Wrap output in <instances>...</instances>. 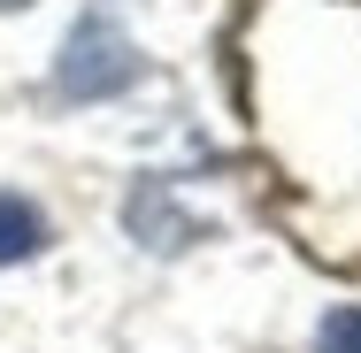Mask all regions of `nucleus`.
<instances>
[{"label": "nucleus", "instance_id": "f257e3e1", "mask_svg": "<svg viewBox=\"0 0 361 353\" xmlns=\"http://www.w3.org/2000/svg\"><path fill=\"white\" fill-rule=\"evenodd\" d=\"M123 85H139V47L116 23H77L70 47L54 54V92L62 100H108Z\"/></svg>", "mask_w": 361, "mask_h": 353}, {"label": "nucleus", "instance_id": "f03ea898", "mask_svg": "<svg viewBox=\"0 0 361 353\" xmlns=\"http://www.w3.org/2000/svg\"><path fill=\"white\" fill-rule=\"evenodd\" d=\"M39 246H47V215L23 192H0V261H31Z\"/></svg>", "mask_w": 361, "mask_h": 353}, {"label": "nucleus", "instance_id": "7ed1b4c3", "mask_svg": "<svg viewBox=\"0 0 361 353\" xmlns=\"http://www.w3.org/2000/svg\"><path fill=\"white\" fill-rule=\"evenodd\" d=\"M315 353H361V307H338V315L323 323V338H315Z\"/></svg>", "mask_w": 361, "mask_h": 353}, {"label": "nucleus", "instance_id": "20e7f679", "mask_svg": "<svg viewBox=\"0 0 361 353\" xmlns=\"http://www.w3.org/2000/svg\"><path fill=\"white\" fill-rule=\"evenodd\" d=\"M0 8H23V0H0Z\"/></svg>", "mask_w": 361, "mask_h": 353}]
</instances>
